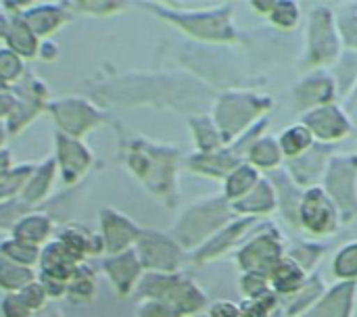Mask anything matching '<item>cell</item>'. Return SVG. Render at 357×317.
Masks as SVG:
<instances>
[{
    "label": "cell",
    "instance_id": "obj_1",
    "mask_svg": "<svg viewBox=\"0 0 357 317\" xmlns=\"http://www.w3.org/2000/svg\"><path fill=\"white\" fill-rule=\"evenodd\" d=\"M215 90L188 71H136L109 79L98 98L121 107H155L186 117L207 113L213 107Z\"/></svg>",
    "mask_w": 357,
    "mask_h": 317
},
{
    "label": "cell",
    "instance_id": "obj_2",
    "mask_svg": "<svg viewBox=\"0 0 357 317\" xmlns=\"http://www.w3.org/2000/svg\"><path fill=\"white\" fill-rule=\"evenodd\" d=\"M126 169L144 186V190L159 199L167 209L180 201V165L182 153L174 144L151 140L146 136H128L121 140Z\"/></svg>",
    "mask_w": 357,
    "mask_h": 317
},
{
    "label": "cell",
    "instance_id": "obj_3",
    "mask_svg": "<svg viewBox=\"0 0 357 317\" xmlns=\"http://www.w3.org/2000/svg\"><path fill=\"white\" fill-rule=\"evenodd\" d=\"M149 13L157 15L178 31H182L190 42L207 46H234L245 44L247 36L238 29L234 21V4L224 2L211 8H176L169 2H140Z\"/></svg>",
    "mask_w": 357,
    "mask_h": 317
},
{
    "label": "cell",
    "instance_id": "obj_4",
    "mask_svg": "<svg viewBox=\"0 0 357 317\" xmlns=\"http://www.w3.org/2000/svg\"><path fill=\"white\" fill-rule=\"evenodd\" d=\"M276 100L255 88L224 90L215 96L211 107V117L215 119L226 144H234L245 136L257 121L270 117Z\"/></svg>",
    "mask_w": 357,
    "mask_h": 317
},
{
    "label": "cell",
    "instance_id": "obj_5",
    "mask_svg": "<svg viewBox=\"0 0 357 317\" xmlns=\"http://www.w3.org/2000/svg\"><path fill=\"white\" fill-rule=\"evenodd\" d=\"M236 217L238 215L234 213L232 203L220 192L213 196L197 199L186 209H182L169 234L186 253H195Z\"/></svg>",
    "mask_w": 357,
    "mask_h": 317
},
{
    "label": "cell",
    "instance_id": "obj_6",
    "mask_svg": "<svg viewBox=\"0 0 357 317\" xmlns=\"http://www.w3.org/2000/svg\"><path fill=\"white\" fill-rule=\"evenodd\" d=\"M138 301H159L169 305L182 317L201 316L209 309L207 293L184 272L153 274L146 272L136 288Z\"/></svg>",
    "mask_w": 357,
    "mask_h": 317
},
{
    "label": "cell",
    "instance_id": "obj_7",
    "mask_svg": "<svg viewBox=\"0 0 357 317\" xmlns=\"http://www.w3.org/2000/svg\"><path fill=\"white\" fill-rule=\"evenodd\" d=\"M305 46L299 61L301 71L331 69L343 56V42L337 27L335 8L331 4H316L307 13L305 23Z\"/></svg>",
    "mask_w": 357,
    "mask_h": 317
},
{
    "label": "cell",
    "instance_id": "obj_8",
    "mask_svg": "<svg viewBox=\"0 0 357 317\" xmlns=\"http://www.w3.org/2000/svg\"><path fill=\"white\" fill-rule=\"evenodd\" d=\"M178 61L186 67L188 73H192L197 79L205 82L209 88H224V90H241L247 88L241 77H236L234 67L230 65V56L215 52L207 44H197L186 40L176 50Z\"/></svg>",
    "mask_w": 357,
    "mask_h": 317
},
{
    "label": "cell",
    "instance_id": "obj_9",
    "mask_svg": "<svg viewBox=\"0 0 357 317\" xmlns=\"http://www.w3.org/2000/svg\"><path fill=\"white\" fill-rule=\"evenodd\" d=\"M287 242L289 240L274 224L264 222L249 234V238L234 253V263L241 270V274L259 272L270 276L276 263L287 257Z\"/></svg>",
    "mask_w": 357,
    "mask_h": 317
},
{
    "label": "cell",
    "instance_id": "obj_10",
    "mask_svg": "<svg viewBox=\"0 0 357 317\" xmlns=\"http://www.w3.org/2000/svg\"><path fill=\"white\" fill-rule=\"evenodd\" d=\"M322 188L339 207L343 226L357 219V155L337 153L326 169Z\"/></svg>",
    "mask_w": 357,
    "mask_h": 317
},
{
    "label": "cell",
    "instance_id": "obj_11",
    "mask_svg": "<svg viewBox=\"0 0 357 317\" xmlns=\"http://www.w3.org/2000/svg\"><path fill=\"white\" fill-rule=\"evenodd\" d=\"M136 253L144 272L153 274L184 272V263L186 259H190V253H186L169 232H159L151 228H144L136 245Z\"/></svg>",
    "mask_w": 357,
    "mask_h": 317
},
{
    "label": "cell",
    "instance_id": "obj_12",
    "mask_svg": "<svg viewBox=\"0 0 357 317\" xmlns=\"http://www.w3.org/2000/svg\"><path fill=\"white\" fill-rule=\"evenodd\" d=\"M343 226L339 207L322 186L310 188L299 207V230L314 238H331Z\"/></svg>",
    "mask_w": 357,
    "mask_h": 317
},
{
    "label": "cell",
    "instance_id": "obj_13",
    "mask_svg": "<svg viewBox=\"0 0 357 317\" xmlns=\"http://www.w3.org/2000/svg\"><path fill=\"white\" fill-rule=\"evenodd\" d=\"M52 119L59 125V132L82 140L92 130L105 125L109 121L107 113L92 105L88 98L82 96H67L50 105Z\"/></svg>",
    "mask_w": 357,
    "mask_h": 317
},
{
    "label": "cell",
    "instance_id": "obj_14",
    "mask_svg": "<svg viewBox=\"0 0 357 317\" xmlns=\"http://www.w3.org/2000/svg\"><path fill=\"white\" fill-rule=\"evenodd\" d=\"M261 224H264V219L236 217L226 228H222L213 238H209L201 249L190 253V261L195 265H207V263H213V261L228 257L230 253H236L241 249V245L249 238V234L255 228H259Z\"/></svg>",
    "mask_w": 357,
    "mask_h": 317
},
{
    "label": "cell",
    "instance_id": "obj_15",
    "mask_svg": "<svg viewBox=\"0 0 357 317\" xmlns=\"http://www.w3.org/2000/svg\"><path fill=\"white\" fill-rule=\"evenodd\" d=\"M299 121L312 132L316 142L335 144V146H339L343 140H347L356 130L351 117L339 102L312 109V111L303 113Z\"/></svg>",
    "mask_w": 357,
    "mask_h": 317
},
{
    "label": "cell",
    "instance_id": "obj_16",
    "mask_svg": "<svg viewBox=\"0 0 357 317\" xmlns=\"http://www.w3.org/2000/svg\"><path fill=\"white\" fill-rule=\"evenodd\" d=\"M339 98V86L331 69L307 71L293 86V105L301 115L318 107L335 105Z\"/></svg>",
    "mask_w": 357,
    "mask_h": 317
},
{
    "label": "cell",
    "instance_id": "obj_17",
    "mask_svg": "<svg viewBox=\"0 0 357 317\" xmlns=\"http://www.w3.org/2000/svg\"><path fill=\"white\" fill-rule=\"evenodd\" d=\"M98 230H100L98 234L105 242V257L136 249V245L144 232V228H140L132 217H128L126 213H121L113 207L100 209Z\"/></svg>",
    "mask_w": 357,
    "mask_h": 317
},
{
    "label": "cell",
    "instance_id": "obj_18",
    "mask_svg": "<svg viewBox=\"0 0 357 317\" xmlns=\"http://www.w3.org/2000/svg\"><path fill=\"white\" fill-rule=\"evenodd\" d=\"M337 153H339V146L316 142L299 159L284 161V169H287V173L291 176V180L299 188L310 190V188L322 186L324 176H326V169H328V165H331V161H333V157Z\"/></svg>",
    "mask_w": 357,
    "mask_h": 317
},
{
    "label": "cell",
    "instance_id": "obj_19",
    "mask_svg": "<svg viewBox=\"0 0 357 317\" xmlns=\"http://www.w3.org/2000/svg\"><path fill=\"white\" fill-rule=\"evenodd\" d=\"M102 272L111 284V288L115 291L117 297L128 299L132 295H136V288L142 280V276L146 274L136 249L119 253V255H109L102 259Z\"/></svg>",
    "mask_w": 357,
    "mask_h": 317
},
{
    "label": "cell",
    "instance_id": "obj_20",
    "mask_svg": "<svg viewBox=\"0 0 357 317\" xmlns=\"http://www.w3.org/2000/svg\"><path fill=\"white\" fill-rule=\"evenodd\" d=\"M243 163H245V157L230 144V146H224V148L213 150V153H197V150H192L188 157H184L182 167L188 169L195 176L224 182Z\"/></svg>",
    "mask_w": 357,
    "mask_h": 317
},
{
    "label": "cell",
    "instance_id": "obj_21",
    "mask_svg": "<svg viewBox=\"0 0 357 317\" xmlns=\"http://www.w3.org/2000/svg\"><path fill=\"white\" fill-rule=\"evenodd\" d=\"M94 155L82 140L56 132V165L67 186L77 184L90 171Z\"/></svg>",
    "mask_w": 357,
    "mask_h": 317
},
{
    "label": "cell",
    "instance_id": "obj_22",
    "mask_svg": "<svg viewBox=\"0 0 357 317\" xmlns=\"http://www.w3.org/2000/svg\"><path fill=\"white\" fill-rule=\"evenodd\" d=\"M357 305V284L335 282L328 286L322 301L303 317H354Z\"/></svg>",
    "mask_w": 357,
    "mask_h": 317
},
{
    "label": "cell",
    "instance_id": "obj_23",
    "mask_svg": "<svg viewBox=\"0 0 357 317\" xmlns=\"http://www.w3.org/2000/svg\"><path fill=\"white\" fill-rule=\"evenodd\" d=\"M234 213L238 217H255V219H264L272 213L278 211V194L276 188L272 184V180L268 176L261 178V182L238 203L232 205Z\"/></svg>",
    "mask_w": 357,
    "mask_h": 317
},
{
    "label": "cell",
    "instance_id": "obj_24",
    "mask_svg": "<svg viewBox=\"0 0 357 317\" xmlns=\"http://www.w3.org/2000/svg\"><path fill=\"white\" fill-rule=\"evenodd\" d=\"M56 240L77 263H86L88 257L105 255V242L100 234H92L90 230L75 226V224H69L67 228H63Z\"/></svg>",
    "mask_w": 357,
    "mask_h": 317
},
{
    "label": "cell",
    "instance_id": "obj_25",
    "mask_svg": "<svg viewBox=\"0 0 357 317\" xmlns=\"http://www.w3.org/2000/svg\"><path fill=\"white\" fill-rule=\"evenodd\" d=\"M276 188V194H278V213L284 217V222L289 226H293L295 230H299V207H301V201H303V194L305 190L299 188L291 176L287 173V169H278V171H272L268 176Z\"/></svg>",
    "mask_w": 357,
    "mask_h": 317
},
{
    "label": "cell",
    "instance_id": "obj_26",
    "mask_svg": "<svg viewBox=\"0 0 357 317\" xmlns=\"http://www.w3.org/2000/svg\"><path fill=\"white\" fill-rule=\"evenodd\" d=\"M188 130L192 136V144L197 153H213L220 150L226 144L215 119L211 117V113H197L188 117Z\"/></svg>",
    "mask_w": 357,
    "mask_h": 317
},
{
    "label": "cell",
    "instance_id": "obj_27",
    "mask_svg": "<svg viewBox=\"0 0 357 317\" xmlns=\"http://www.w3.org/2000/svg\"><path fill=\"white\" fill-rule=\"evenodd\" d=\"M310 280V276L301 270V265H297L289 255L276 263V268L270 272V282H272V291L280 297V299H291L293 295H297L305 282Z\"/></svg>",
    "mask_w": 357,
    "mask_h": 317
},
{
    "label": "cell",
    "instance_id": "obj_28",
    "mask_svg": "<svg viewBox=\"0 0 357 317\" xmlns=\"http://www.w3.org/2000/svg\"><path fill=\"white\" fill-rule=\"evenodd\" d=\"M247 163H251L255 169H259L261 173L268 171H278L284 167V155H282V148L278 144V136H261L247 153Z\"/></svg>",
    "mask_w": 357,
    "mask_h": 317
},
{
    "label": "cell",
    "instance_id": "obj_29",
    "mask_svg": "<svg viewBox=\"0 0 357 317\" xmlns=\"http://www.w3.org/2000/svg\"><path fill=\"white\" fill-rule=\"evenodd\" d=\"M264 173L259 169H255L251 163H243L238 165L224 182H222V194L234 205L238 203L241 199H245L259 182H261Z\"/></svg>",
    "mask_w": 357,
    "mask_h": 317
},
{
    "label": "cell",
    "instance_id": "obj_30",
    "mask_svg": "<svg viewBox=\"0 0 357 317\" xmlns=\"http://www.w3.org/2000/svg\"><path fill=\"white\" fill-rule=\"evenodd\" d=\"M50 234H52V219L46 213H27L13 226V238L33 247L46 245Z\"/></svg>",
    "mask_w": 357,
    "mask_h": 317
},
{
    "label": "cell",
    "instance_id": "obj_31",
    "mask_svg": "<svg viewBox=\"0 0 357 317\" xmlns=\"http://www.w3.org/2000/svg\"><path fill=\"white\" fill-rule=\"evenodd\" d=\"M326 291H328V286H326V282L318 274L310 276V280L305 282V286L297 295H293L291 299H287L284 316L303 317L310 309H314L322 301V297L326 295Z\"/></svg>",
    "mask_w": 357,
    "mask_h": 317
},
{
    "label": "cell",
    "instance_id": "obj_32",
    "mask_svg": "<svg viewBox=\"0 0 357 317\" xmlns=\"http://www.w3.org/2000/svg\"><path fill=\"white\" fill-rule=\"evenodd\" d=\"M328 245L326 242H316V240H289L287 242V255L301 265V270L307 276H314L318 265L324 261L326 253H328Z\"/></svg>",
    "mask_w": 357,
    "mask_h": 317
},
{
    "label": "cell",
    "instance_id": "obj_33",
    "mask_svg": "<svg viewBox=\"0 0 357 317\" xmlns=\"http://www.w3.org/2000/svg\"><path fill=\"white\" fill-rule=\"evenodd\" d=\"M23 19L36 36H50L69 19V13L61 4H40L36 8H29Z\"/></svg>",
    "mask_w": 357,
    "mask_h": 317
},
{
    "label": "cell",
    "instance_id": "obj_34",
    "mask_svg": "<svg viewBox=\"0 0 357 317\" xmlns=\"http://www.w3.org/2000/svg\"><path fill=\"white\" fill-rule=\"evenodd\" d=\"M56 159H48L44 161L42 165H38L31 173V178L27 180L25 188L21 190V196L23 201L31 207V205H38L42 203L50 188H52V182H54V176H56Z\"/></svg>",
    "mask_w": 357,
    "mask_h": 317
},
{
    "label": "cell",
    "instance_id": "obj_35",
    "mask_svg": "<svg viewBox=\"0 0 357 317\" xmlns=\"http://www.w3.org/2000/svg\"><path fill=\"white\" fill-rule=\"evenodd\" d=\"M96 288H98V280H96L94 270L88 263H79L75 274L71 276V280L67 284L65 299L73 305H86V303L94 301Z\"/></svg>",
    "mask_w": 357,
    "mask_h": 317
},
{
    "label": "cell",
    "instance_id": "obj_36",
    "mask_svg": "<svg viewBox=\"0 0 357 317\" xmlns=\"http://www.w3.org/2000/svg\"><path fill=\"white\" fill-rule=\"evenodd\" d=\"M278 144L282 148L284 161H293V159H299L301 155H305L316 144V138L301 121H297L278 134Z\"/></svg>",
    "mask_w": 357,
    "mask_h": 317
},
{
    "label": "cell",
    "instance_id": "obj_37",
    "mask_svg": "<svg viewBox=\"0 0 357 317\" xmlns=\"http://www.w3.org/2000/svg\"><path fill=\"white\" fill-rule=\"evenodd\" d=\"M8 48L19 54V56H25V59H31L36 56L38 52V40H36V33L31 31V27L27 25V21L23 17H15L10 19V25H8V31L4 36Z\"/></svg>",
    "mask_w": 357,
    "mask_h": 317
},
{
    "label": "cell",
    "instance_id": "obj_38",
    "mask_svg": "<svg viewBox=\"0 0 357 317\" xmlns=\"http://www.w3.org/2000/svg\"><path fill=\"white\" fill-rule=\"evenodd\" d=\"M31 282H36L31 268H23L0 257V291H4L6 295L21 293Z\"/></svg>",
    "mask_w": 357,
    "mask_h": 317
},
{
    "label": "cell",
    "instance_id": "obj_39",
    "mask_svg": "<svg viewBox=\"0 0 357 317\" xmlns=\"http://www.w3.org/2000/svg\"><path fill=\"white\" fill-rule=\"evenodd\" d=\"M339 36L347 52H357V2H343L335 8Z\"/></svg>",
    "mask_w": 357,
    "mask_h": 317
},
{
    "label": "cell",
    "instance_id": "obj_40",
    "mask_svg": "<svg viewBox=\"0 0 357 317\" xmlns=\"http://www.w3.org/2000/svg\"><path fill=\"white\" fill-rule=\"evenodd\" d=\"M333 274L337 282L357 284V238L345 242L333 257Z\"/></svg>",
    "mask_w": 357,
    "mask_h": 317
},
{
    "label": "cell",
    "instance_id": "obj_41",
    "mask_svg": "<svg viewBox=\"0 0 357 317\" xmlns=\"http://www.w3.org/2000/svg\"><path fill=\"white\" fill-rule=\"evenodd\" d=\"M303 10L295 0H274V8L268 15V21L280 31H293L301 25Z\"/></svg>",
    "mask_w": 357,
    "mask_h": 317
},
{
    "label": "cell",
    "instance_id": "obj_42",
    "mask_svg": "<svg viewBox=\"0 0 357 317\" xmlns=\"http://www.w3.org/2000/svg\"><path fill=\"white\" fill-rule=\"evenodd\" d=\"M238 288H241L243 297L251 299V301H264V299L278 297L272 291L270 276L268 274H259V272H243L238 276Z\"/></svg>",
    "mask_w": 357,
    "mask_h": 317
},
{
    "label": "cell",
    "instance_id": "obj_43",
    "mask_svg": "<svg viewBox=\"0 0 357 317\" xmlns=\"http://www.w3.org/2000/svg\"><path fill=\"white\" fill-rule=\"evenodd\" d=\"M40 255H42V249L40 247L21 242L17 238L4 240L0 245V257L13 261L17 265H23V268H31L33 263H38L40 261Z\"/></svg>",
    "mask_w": 357,
    "mask_h": 317
},
{
    "label": "cell",
    "instance_id": "obj_44",
    "mask_svg": "<svg viewBox=\"0 0 357 317\" xmlns=\"http://www.w3.org/2000/svg\"><path fill=\"white\" fill-rule=\"evenodd\" d=\"M335 67H337V73L333 75L339 86V96L345 98L354 94L357 86V52H343V56L339 59Z\"/></svg>",
    "mask_w": 357,
    "mask_h": 317
},
{
    "label": "cell",
    "instance_id": "obj_45",
    "mask_svg": "<svg viewBox=\"0 0 357 317\" xmlns=\"http://www.w3.org/2000/svg\"><path fill=\"white\" fill-rule=\"evenodd\" d=\"M33 169H36L33 165H21V167H15L4 180H0V203H6L17 192H21L25 188L27 180L31 178Z\"/></svg>",
    "mask_w": 357,
    "mask_h": 317
},
{
    "label": "cell",
    "instance_id": "obj_46",
    "mask_svg": "<svg viewBox=\"0 0 357 317\" xmlns=\"http://www.w3.org/2000/svg\"><path fill=\"white\" fill-rule=\"evenodd\" d=\"M280 297H272V299H264V301H251L245 299L241 303V316L243 317H274L278 305H280Z\"/></svg>",
    "mask_w": 357,
    "mask_h": 317
},
{
    "label": "cell",
    "instance_id": "obj_47",
    "mask_svg": "<svg viewBox=\"0 0 357 317\" xmlns=\"http://www.w3.org/2000/svg\"><path fill=\"white\" fill-rule=\"evenodd\" d=\"M21 71H23L21 56L15 54L10 48H2V50H0V79H2L4 84L15 82V79H19Z\"/></svg>",
    "mask_w": 357,
    "mask_h": 317
},
{
    "label": "cell",
    "instance_id": "obj_48",
    "mask_svg": "<svg viewBox=\"0 0 357 317\" xmlns=\"http://www.w3.org/2000/svg\"><path fill=\"white\" fill-rule=\"evenodd\" d=\"M19 295H21L23 301L31 307L33 314L42 311V309L46 307V303H48V299H50L48 293H46V288L40 284V280H36V282H31L29 286H25Z\"/></svg>",
    "mask_w": 357,
    "mask_h": 317
},
{
    "label": "cell",
    "instance_id": "obj_49",
    "mask_svg": "<svg viewBox=\"0 0 357 317\" xmlns=\"http://www.w3.org/2000/svg\"><path fill=\"white\" fill-rule=\"evenodd\" d=\"M2 316L4 317H33L31 307L23 301V297L19 293L6 295L2 299Z\"/></svg>",
    "mask_w": 357,
    "mask_h": 317
},
{
    "label": "cell",
    "instance_id": "obj_50",
    "mask_svg": "<svg viewBox=\"0 0 357 317\" xmlns=\"http://www.w3.org/2000/svg\"><path fill=\"white\" fill-rule=\"evenodd\" d=\"M73 6H77V10L86 13V15H98V17H107V15H115L119 10H123L128 4L126 2H75Z\"/></svg>",
    "mask_w": 357,
    "mask_h": 317
},
{
    "label": "cell",
    "instance_id": "obj_51",
    "mask_svg": "<svg viewBox=\"0 0 357 317\" xmlns=\"http://www.w3.org/2000/svg\"><path fill=\"white\" fill-rule=\"evenodd\" d=\"M136 317H182L178 311H174L169 305L159 301H138Z\"/></svg>",
    "mask_w": 357,
    "mask_h": 317
},
{
    "label": "cell",
    "instance_id": "obj_52",
    "mask_svg": "<svg viewBox=\"0 0 357 317\" xmlns=\"http://www.w3.org/2000/svg\"><path fill=\"white\" fill-rule=\"evenodd\" d=\"M207 317H243L241 316V305L232 301H215L209 305Z\"/></svg>",
    "mask_w": 357,
    "mask_h": 317
},
{
    "label": "cell",
    "instance_id": "obj_53",
    "mask_svg": "<svg viewBox=\"0 0 357 317\" xmlns=\"http://www.w3.org/2000/svg\"><path fill=\"white\" fill-rule=\"evenodd\" d=\"M17 109V98L13 92L8 90H2L0 92V117H6V115H13Z\"/></svg>",
    "mask_w": 357,
    "mask_h": 317
},
{
    "label": "cell",
    "instance_id": "obj_54",
    "mask_svg": "<svg viewBox=\"0 0 357 317\" xmlns=\"http://www.w3.org/2000/svg\"><path fill=\"white\" fill-rule=\"evenodd\" d=\"M249 6H251L255 13H259V15L268 17V15L272 13V8H274V0H251V2H249Z\"/></svg>",
    "mask_w": 357,
    "mask_h": 317
},
{
    "label": "cell",
    "instance_id": "obj_55",
    "mask_svg": "<svg viewBox=\"0 0 357 317\" xmlns=\"http://www.w3.org/2000/svg\"><path fill=\"white\" fill-rule=\"evenodd\" d=\"M10 153L8 150H0V180H4L8 173H10Z\"/></svg>",
    "mask_w": 357,
    "mask_h": 317
},
{
    "label": "cell",
    "instance_id": "obj_56",
    "mask_svg": "<svg viewBox=\"0 0 357 317\" xmlns=\"http://www.w3.org/2000/svg\"><path fill=\"white\" fill-rule=\"evenodd\" d=\"M33 317H63L59 314V309H54V307H44L42 311H38V314H33Z\"/></svg>",
    "mask_w": 357,
    "mask_h": 317
},
{
    "label": "cell",
    "instance_id": "obj_57",
    "mask_svg": "<svg viewBox=\"0 0 357 317\" xmlns=\"http://www.w3.org/2000/svg\"><path fill=\"white\" fill-rule=\"evenodd\" d=\"M4 138H6V130H4V125L0 123V150H2V144H4Z\"/></svg>",
    "mask_w": 357,
    "mask_h": 317
},
{
    "label": "cell",
    "instance_id": "obj_58",
    "mask_svg": "<svg viewBox=\"0 0 357 317\" xmlns=\"http://www.w3.org/2000/svg\"><path fill=\"white\" fill-rule=\"evenodd\" d=\"M4 86H6V84H4V82H2V79H0V92H2V90H4Z\"/></svg>",
    "mask_w": 357,
    "mask_h": 317
},
{
    "label": "cell",
    "instance_id": "obj_59",
    "mask_svg": "<svg viewBox=\"0 0 357 317\" xmlns=\"http://www.w3.org/2000/svg\"><path fill=\"white\" fill-rule=\"evenodd\" d=\"M351 96H354V100H357V86H356V90H354V94H351Z\"/></svg>",
    "mask_w": 357,
    "mask_h": 317
}]
</instances>
